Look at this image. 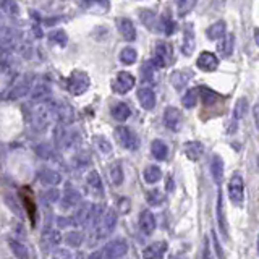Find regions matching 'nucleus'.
Wrapping results in <instances>:
<instances>
[{
  "label": "nucleus",
  "instance_id": "1",
  "mask_svg": "<svg viewBox=\"0 0 259 259\" xmlns=\"http://www.w3.org/2000/svg\"><path fill=\"white\" fill-rule=\"evenodd\" d=\"M52 119H55L52 102L38 104L36 107H33L31 110V125L34 130H38V131H43V130L49 127Z\"/></svg>",
  "mask_w": 259,
  "mask_h": 259
},
{
  "label": "nucleus",
  "instance_id": "2",
  "mask_svg": "<svg viewBox=\"0 0 259 259\" xmlns=\"http://www.w3.org/2000/svg\"><path fill=\"white\" fill-rule=\"evenodd\" d=\"M117 213L115 209H107L102 216V219L99 220V223L96 227H94V237H96V241L97 240H102L105 237H109V235L115 230L117 227Z\"/></svg>",
  "mask_w": 259,
  "mask_h": 259
},
{
  "label": "nucleus",
  "instance_id": "3",
  "mask_svg": "<svg viewBox=\"0 0 259 259\" xmlns=\"http://www.w3.org/2000/svg\"><path fill=\"white\" fill-rule=\"evenodd\" d=\"M89 85H91L89 76L85 72H80V70L73 72L67 80V89L70 91V94H73V96H81V94H85L89 89Z\"/></svg>",
  "mask_w": 259,
  "mask_h": 259
},
{
  "label": "nucleus",
  "instance_id": "4",
  "mask_svg": "<svg viewBox=\"0 0 259 259\" xmlns=\"http://www.w3.org/2000/svg\"><path fill=\"white\" fill-rule=\"evenodd\" d=\"M228 198H230V201L233 206H240L243 204L245 201V181H243V176L240 173H233L230 176V180H228Z\"/></svg>",
  "mask_w": 259,
  "mask_h": 259
},
{
  "label": "nucleus",
  "instance_id": "5",
  "mask_svg": "<svg viewBox=\"0 0 259 259\" xmlns=\"http://www.w3.org/2000/svg\"><path fill=\"white\" fill-rule=\"evenodd\" d=\"M128 253V243L123 238H115L109 241L101 250L102 259H122Z\"/></svg>",
  "mask_w": 259,
  "mask_h": 259
},
{
  "label": "nucleus",
  "instance_id": "6",
  "mask_svg": "<svg viewBox=\"0 0 259 259\" xmlns=\"http://www.w3.org/2000/svg\"><path fill=\"white\" fill-rule=\"evenodd\" d=\"M115 139H117V143H119L123 149H130V151H134V149H138V136L134 134L133 130H130L128 127H117L115 128Z\"/></svg>",
  "mask_w": 259,
  "mask_h": 259
},
{
  "label": "nucleus",
  "instance_id": "7",
  "mask_svg": "<svg viewBox=\"0 0 259 259\" xmlns=\"http://www.w3.org/2000/svg\"><path fill=\"white\" fill-rule=\"evenodd\" d=\"M246 112H248V99L240 97L238 101L235 102V107H233V112H232V119L227 125V133L228 134H233L235 131H237L238 123L246 115Z\"/></svg>",
  "mask_w": 259,
  "mask_h": 259
},
{
  "label": "nucleus",
  "instance_id": "8",
  "mask_svg": "<svg viewBox=\"0 0 259 259\" xmlns=\"http://www.w3.org/2000/svg\"><path fill=\"white\" fill-rule=\"evenodd\" d=\"M134 85H136V80L134 76L128 72H120L117 73L114 83H112V89H114L117 94H127L128 91H131Z\"/></svg>",
  "mask_w": 259,
  "mask_h": 259
},
{
  "label": "nucleus",
  "instance_id": "9",
  "mask_svg": "<svg viewBox=\"0 0 259 259\" xmlns=\"http://www.w3.org/2000/svg\"><path fill=\"white\" fill-rule=\"evenodd\" d=\"M0 43H2V49L5 52L13 50L15 47H18L20 41V34L15 28L10 26H2V33H0Z\"/></svg>",
  "mask_w": 259,
  "mask_h": 259
},
{
  "label": "nucleus",
  "instance_id": "10",
  "mask_svg": "<svg viewBox=\"0 0 259 259\" xmlns=\"http://www.w3.org/2000/svg\"><path fill=\"white\" fill-rule=\"evenodd\" d=\"M172 62V47L167 43H159L154 49V58H152V63L159 68H164Z\"/></svg>",
  "mask_w": 259,
  "mask_h": 259
},
{
  "label": "nucleus",
  "instance_id": "11",
  "mask_svg": "<svg viewBox=\"0 0 259 259\" xmlns=\"http://www.w3.org/2000/svg\"><path fill=\"white\" fill-rule=\"evenodd\" d=\"M33 91V76L31 75H25L16 81V83L11 86L10 89V99H20L23 96H26L28 92Z\"/></svg>",
  "mask_w": 259,
  "mask_h": 259
},
{
  "label": "nucleus",
  "instance_id": "12",
  "mask_svg": "<svg viewBox=\"0 0 259 259\" xmlns=\"http://www.w3.org/2000/svg\"><path fill=\"white\" fill-rule=\"evenodd\" d=\"M54 107V115L55 119L62 123V125H68L75 120V112L72 109V105H68L67 102H52Z\"/></svg>",
  "mask_w": 259,
  "mask_h": 259
},
{
  "label": "nucleus",
  "instance_id": "13",
  "mask_svg": "<svg viewBox=\"0 0 259 259\" xmlns=\"http://www.w3.org/2000/svg\"><path fill=\"white\" fill-rule=\"evenodd\" d=\"M181 112L176 109V107H167L164 110V125H166L169 130H172V131H178L181 128Z\"/></svg>",
  "mask_w": 259,
  "mask_h": 259
},
{
  "label": "nucleus",
  "instance_id": "14",
  "mask_svg": "<svg viewBox=\"0 0 259 259\" xmlns=\"http://www.w3.org/2000/svg\"><path fill=\"white\" fill-rule=\"evenodd\" d=\"M194 47H196V38H194V29L193 25L186 23L183 28V41H181V52L183 55L190 57L194 52Z\"/></svg>",
  "mask_w": 259,
  "mask_h": 259
},
{
  "label": "nucleus",
  "instance_id": "15",
  "mask_svg": "<svg viewBox=\"0 0 259 259\" xmlns=\"http://www.w3.org/2000/svg\"><path fill=\"white\" fill-rule=\"evenodd\" d=\"M115 25L119 33L122 34V38L128 41V43H133L136 39V28H134L133 21L130 18H117L115 20Z\"/></svg>",
  "mask_w": 259,
  "mask_h": 259
},
{
  "label": "nucleus",
  "instance_id": "16",
  "mask_svg": "<svg viewBox=\"0 0 259 259\" xmlns=\"http://www.w3.org/2000/svg\"><path fill=\"white\" fill-rule=\"evenodd\" d=\"M196 65L203 72H216L217 67H219V58H217V55H214L213 52H203V54L198 57Z\"/></svg>",
  "mask_w": 259,
  "mask_h": 259
},
{
  "label": "nucleus",
  "instance_id": "17",
  "mask_svg": "<svg viewBox=\"0 0 259 259\" xmlns=\"http://www.w3.org/2000/svg\"><path fill=\"white\" fill-rule=\"evenodd\" d=\"M55 144L60 146V148H70L73 146V143L76 141V133L75 131H68L65 127H57L55 128Z\"/></svg>",
  "mask_w": 259,
  "mask_h": 259
},
{
  "label": "nucleus",
  "instance_id": "18",
  "mask_svg": "<svg viewBox=\"0 0 259 259\" xmlns=\"http://www.w3.org/2000/svg\"><path fill=\"white\" fill-rule=\"evenodd\" d=\"M167 253V243L166 241H154L149 246H146L143 251L144 259H164Z\"/></svg>",
  "mask_w": 259,
  "mask_h": 259
},
{
  "label": "nucleus",
  "instance_id": "19",
  "mask_svg": "<svg viewBox=\"0 0 259 259\" xmlns=\"http://www.w3.org/2000/svg\"><path fill=\"white\" fill-rule=\"evenodd\" d=\"M217 222H219V230L222 233V237L228 240V225L225 219V209H223V196L222 191L217 194Z\"/></svg>",
  "mask_w": 259,
  "mask_h": 259
},
{
  "label": "nucleus",
  "instance_id": "20",
  "mask_svg": "<svg viewBox=\"0 0 259 259\" xmlns=\"http://www.w3.org/2000/svg\"><path fill=\"white\" fill-rule=\"evenodd\" d=\"M20 196H21L23 204H25V208L28 211L29 219H31L33 225H34V222H36V203H34L33 193H31V190H29V188H21V190H20Z\"/></svg>",
  "mask_w": 259,
  "mask_h": 259
},
{
  "label": "nucleus",
  "instance_id": "21",
  "mask_svg": "<svg viewBox=\"0 0 259 259\" xmlns=\"http://www.w3.org/2000/svg\"><path fill=\"white\" fill-rule=\"evenodd\" d=\"M183 152L190 161L196 162L204 154V146L199 143V141H188V143H185V146H183Z\"/></svg>",
  "mask_w": 259,
  "mask_h": 259
},
{
  "label": "nucleus",
  "instance_id": "22",
  "mask_svg": "<svg viewBox=\"0 0 259 259\" xmlns=\"http://www.w3.org/2000/svg\"><path fill=\"white\" fill-rule=\"evenodd\" d=\"M92 208L94 206L89 204V203H85L83 206H81V208L75 213V216L72 217L73 225H87L91 213H92Z\"/></svg>",
  "mask_w": 259,
  "mask_h": 259
},
{
  "label": "nucleus",
  "instance_id": "23",
  "mask_svg": "<svg viewBox=\"0 0 259 259\" xmlns=\"http://www.w3.org/2000/svg\"><path fill=\"white\" fill-rule=\"evenodd\" d=\"M138 101L143 109L151 110V109H154V105H156V94L151 87H141L138 91Z\"/></svg>",
  "mask_w": 259,
  "mask_h": 259
},
{
  "label": "nucleus",
  "instance_id": "24",
  "mask_svg": "<svg viewBox=\"0 0 259 259\" xmlns=\"http://www.w3.org/2000/svg\"><path fill=\"white\" fill-rule=\"evenodd\" d=\"M139 227L143 233L146 235H152L156 230V217L151 211H143L139 216Z\"/></svg>",
  "mask_w": 259,
  "mask_h": 259
},
{
  "label": "nucleus",
  "instance_id": "25",
  "mask_svg": "<svg viewBox=\"0 0 259 259\" xmlns=\"http://www.w3.org/2000/svg\"><path fill=\"white\" fill-rule=\"evenodd\" d=\"M50 87L49 85H45V83H39L33 87V91H31V97H33V101H36L39 104H44V102H49V99H50Z\"/></svg>",
  "mask_w": 259,
  "mask_h": 259
},
{
  "label": "nucleus",
  "instance_id": "26",
  "mask_svg": "<svg viewBox=\"0 0 259 259\" xmlns=\"http://www.w3.org/2000/svg\"><path fill=\"white\" fill-rule=\"evenodd\" d=\"M233 49H235V36L233 34H225V38H222L219 45H217L219 55L222 58H228L233 54Z\"/></svg>",
  "mask_w": 259,
  "mask_h": 259
},
{
  "label": "nucleus",
  "instance_id": "27",
  "mask_svg": "<svg viewBox=\"0 0 259 259\" xmlns=\"http://www.w3.org/2000/svg\"><path fill=\"white\" fill-rule=\"evenodd\" d=\"M39 180L43 181L44 185H49V186H55L58 185L62 181V176L58 172H55V170H52V169H43V170H39Z\"/></svg>",
  "mask_w": 259,
  "mask_h": 259
},
{
  "label": "nucleus",
  "instance_id": "28",
  "mask_svg": "<svg viewBox=\"0 0 259 259\" xmlns=\"http://www.w3.org/2000/svg\"><path fill=\"white\" fill-rule=\"evenodd\" d=\"M188 81H190V73L183 72V70H175V72L170 75V83H172V86L176 91L185 89Z\"/></svg>",
  "mask_w": 259,
  "mask_h": 259
},
{
  "label": "nucleus",
  "instance_id": "29",
  "mask_svg": "<svg viewBox=\"0 0 259 259\" xmlns=\"http://www.w3.org/2000/svg\"><path fill=\"white\" fill-rule=\"evenodd\" d=\"M110 114L117 122H125L128 120V117L131 115V109H130V105L125 102H117L115 105H112Z\"/></svg>",
  "mask_w": 259,
  "mask_h": 259
},
{
  "label": "nucleus",
  "instance_id": "30",
  "mask_svg": "<svg viewBox=\"0 0 259 259\" xmlns=\"http://www.w3.org/2000/svg\"><path fill=\"white\" fill-rule=\"evenodd\" d=\"M225 29H227V25L225 21H216L214 25H211L208 28V31H206V34H208V38L211 41H219L222 38H225Z\"/></svg>",
  "mask_w": 259,
  "mask_h": 259
},
{
  "label": "nucleus",
  "instance_id": "31",
  "mask_svg": "<svg viewBox=\"0 0 259 259\" xmlns=\"http://www.w3.org/2000/svg\"><path fill=\"white\" fill-rule=\"evenodd\" d=\"M211 175H213V180L217 185L222 181L223 176V161L220 156H213L211 159Z\"/></svg>",
  "mask_w": 259,
  "mask_h": 259
},
{
  "label": "nucleus",
  "instance_id": "32",
  "mask_svg": "<svg viewBox=\"0 0 259 259\" xmlns=\"http://www.w3.org/2000/svg\"><path fill=\"white\" fill-rule=\"evenodd\" d=\"M151 152L157 161H166L167 154H169V148L162 139H154L151 144Z\"/></svg>",
  "mask_w": 259,
  "mask_h": 259
},
{
  "label": "nucleus",
  "instance_id": "33",
  "mask_svg": "<svg viewBox=\"0 0 259 259\" xmlns=\"http://www.w3.org/2000/svg\"><path fill=\"white\" fill-rule=\"evenodd\" d=\"M139 72L144 83H149V85L156 83V65L152 62H144Z\"/></svg>",
  "mask_w": 259,
  "mask_h": 259
},
{
  "label": "nucleus",
  "instance_id": "34",
  "mask_svg": "<svg viewBox=\"0 0 259 259\" xmlns=\"http://www.w3.org/2000/svg\"><path fill=\"white\" fill-rule=\"evenodd\" d=\"M8 245H10L11 253H13L18 259H29V251H28V246L25 243L16 241V240H10Z\"/></svg>",
  "mask_w": 259,
  "mask_h": 259
},
{
  "label": "nucleus",
  "instance_id": "35",
  "mask_svg": "<svg viewBox=\"0 0 259 259\" xmlns=\"http://www.w3.org/2000/svg\"><path fill=\"white\" fill-rule=\"evenodd\" d=\"M199 96H201L203 104L206 107H211V105H214L219 101V94L213 89H209V87H199Z\"/></svg>",
  "mask_w": 259,
  "mask_h": 259
},
{
  "label": "nucleus",
  "instance_id": "36",
  "mask_svg": "<svg viewBox=\"0 0 259 259\" xmlns=\"http://www.w3.org/2000/svg\"><path fill=\"white\" fill-rule=\"evenodd\" d=\"M159 28H161V31L166 34V36L173 34L175 33V21H173V18L169 13H164L161 16V21H159Z\"/></svg>",
  "mask_w": 259,
  "mask_h": 259
},
{
  "label": "nucleus",
  "instance_id": "37",
  "mask_svg": "<svg viewBox=\"0 0 259 259\" xmlns=\"http://www.w3.org/2000/svg\"><path fill=\"white\" fill-rule=\"evenodd\" d=\"M198 96H199V87H191V89H188L183 94L181 104H183L186 109H193L198 102Z\"/></svg>",
  "mask_w": 259,
  "mask_h": 259
},
{
  "label": "nucleus",
  "instance_id": "38",
  "mask_svg": "<svg viewBox=\"0 0 259 259\" xmlns=\"http://www.w3.org/2000/svg\"><path fill=\"white\" fill-rule=\"evenodd\" d=\"M161 178H162V170H161V167H157V166H148V167H146V170H144V180L148 181V183L154 185Z\"/></svg>",
  "mask_w": 259,
  "mask_h": 259
},
{
  "label": "nucleus",
  "instance_id": "39",
  "mask_svg": "<svg viewBox=\"0 0 259 259\" xmlns=\"http://www.w3.org/2000/svg\"><path fill=\"white\" fill-rule=\"evenodd\" d=\"M0 7H2V11L7 16H11V18H16L20 15V7L15 0H2L0 2Z\"/></svg>",
  "mask_w": 259,
  "mask_h": 259
},
{
  "label": "nucleus",
  "instance_id": "40",
  "mask_svg": "<svg viewBox=\"0 0 259 259\" xmlns=\"http://www.w3.org/2000/svg\"><path fill=\"white\" fill-rule=\"evenodd\" d=\"M80 199H81L80 193L73 190V188H68L63 194V204L62 206L63 208H75V206L80 203Z\"/></svg>",
  "mask_w": 259,
  "mask_h": 259
},
{
  "label": "nucleus",
  "instance_id": "41",
  "mask_svg": "<svg viewBox=\"0 0 259 259\" xmlns=\"http://www.w3.org/2000/svg\"><path fill=\"white\" fill-rule=\"evenodd\" d=\"M87 185H89L91 191L97 193V194H101L102 190H104L102 180H101V176H99V173L96 172V170H91L89 175H87Z\"/></svg>",
  "mask_w": 259,
  "mask_h": 259
},
{
  "label": "nucleus",
  "instance_id": "42",
  "mask_svg": "<svg viewBox=\"0 0 259 259\" xmlns=\"http://www.w3.org/2000/svg\"><path fill=\"white\" fill-rule=\"evenodd\" d=\"M136 58H138L136 49H133V47H125V49H122V52H120V60H122V63L131 65V63L136 62Z\"/></svg>",
  "mask_w": 259,
  "mask_h": 259
},
{
  "label": "nucleus",
  "instance_id": "43",
  "mask_svg": "<svg viewBox=\"0 0 259 259\" xmlns=\"http://www.w3.org/2000/svg\"><path fill=\"white\" fill-rule=\"evenodd\" d=\"M146 201H148L149 206H161L166 201V196H164L159 190H151L146 193Z\"/></svg>",
  "mask_w": 259,
  "mask_h": 259
},
{
  "label": "nucleus",
  "instance_id": "44",
  "mask_svg": "<svg viewBox=\"0 0 259 259\" xmlns=\"http://www.w3.org/2000/svg\"><path fill=\"white\" fill-rule=\"evenodd\" d=\"M65 243L72 248H78V246L83 243V233L81 232H68L65 235Z\"/></svg>",
  "mask_w": 259,
  "mask_h": 259
},
{
  "label": "nucleus",
  "instance_id": "45",
  "mask_svg": "<svg viewBox=\"0 0 259 259\" xmlns=\"http://www.w3.org/2000/svg\"><path fill=\"white\" fill-rule=\"evenodd\" d=\"M110 180L114 185H122L123 183V169L120 164H114V166L110 167Z\"/></svg>",
  "mask_w": 259,
  "mask_h": 259
},
{
  "label": "nucleus",
  "instance_id": "46",
  "mask_svg": "<svg viewBox=\"0 0 259 259\" xmlns=\"http://www.w3.org/2000/svg\"><path fill=\"white\" fill-rule=\"evenodd\" d=\"M49 39H50V43H54L60 47L67 45V33H65L63 29H55V31H52L49 34Z\"/></svg>",
  "mask_w": 259,
  "mask_h": 259
},
{
  "label": "nucleus",
  "instance_id": "47",
  "mask_svg": "<svg viewBox=\"0 0 259 259\" xmlns=\"http://www.w3.org/2000/svg\"><path fill=\"white\" fill-rule=\"evenodd\" d=\"M63 238H62V235L58 233L57 230H50V228H47V230L44 232V241L49 246H55L60 243Z\"/></svg>",
  "mask_w": 259,
  "mask_h": 259
},
{
  "label": "nucleus",
  "instance_id": "48",
  "mask_svg": "<svg viewBox=\"0 0 259 259\" xmlns=\"http://www.w3.org/2000/svg\"><path fill=\"white\" fill-rule=\"evenodd\" d=\"M139 18L144 23L149 29H154V21H156V15L149 10H141L139 11Z\"/></svg>",
  "mask_w": 259,
  "mask_h": 259
},
{
  "label": "nucleus",
  "instance_id": "49",
  "mask_svg": "<svg viewBox=\"0 0 259 259\" xmlns=\"http://www.w3.org/2000/svg\"><path fill=\"white\" fill-rule=\"evenodd\" d=\"M94 143H96L97 149L102 152V154H109V152L112 151V146L107 139H105L104 136H96L94 138Z\"/></svg>",
  "mask_w": 259,
  "mask_h": 259
},
{
  "label": "nucleus",
  "instance_id": "50",
  "mask_svg": "<svg viewBox=\"0 0 259 259\" xmlns=\"http://www.w3.org/2000/svg\"><path fill=\"white\" fill-rule=\"evenodd\" d=\"M36 152L41 157L49 159V157H52V154H54V149H52L49 144H39L36 148Z\"/></svg>",
  "mask_w": 259,
  "mask_h": 259
},
{
  "label": "nucleus",
  "instance_id": "51",
  "mask_svg": "<svg viewBox=\"0 0 259 259\" xmlns=\"http://www.w3.org/2000/svg\"><path fill=\"white\" fill-rule=\"evenodd\" d=\"M52 259H72V253H70V250L58 248V250L54 251V255H52Z\"/></svg>",
  "mask_w": 259,
  "mask_h": 259
},
{
  "label": "nucleus",
  "instance_id": "52",
  "mask_svg": "<svg viewBox=\"0 0 259 259\" xmlns=\"http://www.w3.org/2000/svg\"><path fill=\"white\" fill-rule=\"evenodd\" d=\"M58 198H60V191H58L57 188H52V190H49L45 193V199L49 203H57Z\"/></svg>",
  "mask_w": 259,
  "mask_h": 259
},
{
  "label": "nucleus",
  "instance_id": "53",
  "mask_svg": "<svg viewBox=\"0 0 259 259\" xmlns=\"http://www.w3.org/2000/svg\"><path fill=\"white\" fill-rule=\"evenodd\" d=\"M57 222H58V227H68V225H73L72 219H63V217H58Z\"/></svg>",
  "mask_w": 259,
  "mask_h": 259
},
{
  "label": "nucleus",
  "instance_id": "54",
  "mask_svg": "<svg viewBox=\"0 0 259 259\" xmlns=\"http://www.w3.org/2000/svg\"><path fill=\"white\" fill-rule=\"evenodd\" d=\"M87 259H102V255H101V250H97V251H94L91 253L89 256H87Z\"/></svg>",
  "mask_w": 259,
  "mask_h": 259
},
{
  "label": "nucleus",
  "instance_id": "55",
  "mask_svg": "<svg viewBox=\"0 0 259 259\" xmlns=\"http://www.w3.org/2000/svg\"><path fill=\"white\" fill-rule=\"evenodd\" d=\"M255 119H256V123L259 127V102L256 104V107H255Z\"/></svg>",
  "mask_w": 259,
  "mask_h": 259
},
{
  "label": "nucleus",
  "instance_id": "56",
  "mask_svg": "<svg viewBox=\"0 0 259 259\" xmlns=\"http://www.w3.org/2000/svg\"><path fill=\"white\" fill-rule=\"evenodd\" d=\"M203 259H211V256H209V246H208V241H206V248H204V256H203Z\"/></svg>",
  "mask_w": 259,
  "mask_h": 259
},
{
  "label": "nucleus",
  "instance_id": "57",
  "mask_svg": "<svg viewBox=\"0 0 259 259\" xmlns=\"http://www.w3.org/2000/svg\"><path fill=\"white\" fill-rule=\"evenodd\" d=\"M172 190H173V181L167 180V191H172Z\"/></svg>",
  "mask_w": 259,
  "mask_h": 259
},
{
  "label": "nucleus",
  "instance_id": "58",
  "mask_svg": "<svg viewBox=\"0 0 259 259\" xmlns=\"http://www.w3.org/2000/svg\"><path fill=\"white\" fill-rule=\"evenodd\" d=\"M255 41H256V44L259 47V29H256V31H255Z\"/></svg>",
  "mask_w": 259,
  "mask_h": 259
},
{
  "label": "nucleus",
  "instance_id": "59",
  "mask_svg": "<svg viewBox=\"0 0 259 259\" xmlns=\"http://www.w3.org/2000/svg\"><path fill=\"white\" fill-rule=\"evenodd\" d=\"M185 2H186V0H175V3H176V5H183Z\"/></svg>",
  "mask_w": 259,
  "mask_h": 259
},
{
  "label": "nucleus",
  "instance_id": "60",
  "mask_svg": "<svg viewBox=\"0 0 259 259\" xmlns=\"http://www.w3.org/2000/svg\"><path fill=\"white\" fill-rule=\"evenodd\" d=\"M258 255H259V237H258Z\"/></svg>",
  "mask_w": 259,
  "mask_h": 259
}]
</instances>
